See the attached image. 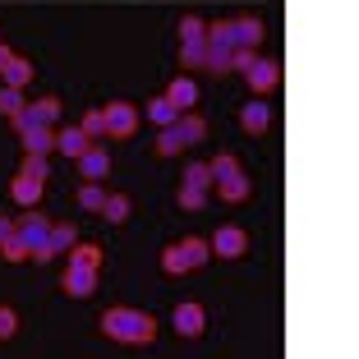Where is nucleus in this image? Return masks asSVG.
<instances>
[{"instance_id": "f257e3e1", "label": "nucleus", "mask_w": 359, "mask_h": 359, "mask_svg": "<svg viewBox=\"0 0 359 359\" xmlns=\"http://www.w3.org/2000/svg\"><path fill=\"white\" fill-rule=\"evenodd\" d=\"M102 332L120 346H152L157 337V318L143 309H106L102 313Z\"/></svg>"}, {"instance_id": "f03ea898", "label": "nucleus", "mask_w": 359, "mask_h": 359, "mask_svg": "<svg viewBox=\"0 0 359 359\" xmlns=\"http://www.w3.org/2000/svg\"><path fill=\"white\" fill-rule=\"evenodd\" d=\"M55 120H60V102H55V97H42V102L23 106L19 116H14V129H19V134H28V129H37V125H55Z\"/></svg>"}, {"instance_id": "7ed1b4c3", "label": "nucleus", "mask_w": 359, "mask_h": 359, "mask_svg": "<svg viewBox=\"0 0 359 359\" xmlns=\"http://www.w3.org/2000/svg\"><path fill=\"white\" fill-rule=\"evenodd\" d=\"M69 249H74V226L69 222H51V235H46L42 249H32V258H37V263H51V258L69 254Z\"/></svg>"}, {"instance_id": "20e7f679", "label": "nucleus", "mask_w": 359, "mask_h": 359, "mask_svg": "<svg viewBox=\"0 0 359 359\" xmlns=\"http://www.w3.org/2000/svg\"><path fill=\"white\" fill-rule=\"evenodd\" d=\"M102 111H106V134H111V138H129L138 129V106L111 102V106H102Z\"/></svg>"}, {"instance_id": "39448f33", "label": "nucleus", "mask_w": 359, "mask_h": 359, "mask_svg": "<svg viewBox=\"0 0 359 359\" xmlns=\"http://www.w3.org/2000/svg\"><path fill=\"white\" fill-rule=\"evenodd\" d=\"M60 285H65V295H74V299H88V295L97 290V267L69 263V267H65V276H60Z\"/></svg>"}, {"instance_id": "423d86ee", "label": "nucleus", "mask_w": 359, "mask_h": 359, "mask_svg": "<svg viewBox=\"0 0 359 359\" xmlns=\"http://www.w3.org/2000/svg\"><path fill=\"white\" fill-rule=\"evenodd\" d=\"M208 244H212V254H217V258H240L244 249H249V235H244L240 226H222Z\"/></svg>"}, {"instance_id": "0eeeda50", "label": "nucleus", "mask_w": 359, "mask_h": 359, "mask_svg": "<svg viewBox=\"0 0 359 359\" xmlns=\"http://www.w3.org/2000/svg\"><path fill=\"white\" fill-rule=\"evenodd\" d=\"M14 231L23 235V244H28V249H42L46 235H51V222H46L42 212H23L19 222H14Z\"/></svg>"}, {"instance_id": "6e6552de", "label": "nucleus", "mask_w": 359, "mask_h": 359, "mask_svg": "<svg viewBox=\"0 0 359 359\" xmlns=\"http://www.w3.org/2000/svg\"><path fill=\"white\" fill-rule=\"evenodd\" d=\"M244 83L254 88V93H272V88L281 83V65L276 60H254L249 69H244Z\"/></svg>"}, {"instance_id": "1a4fd4ad", "label": "nucleus", "mask_w": 359, "mask_h": 359, "mask_svg": "<svg viewBox=\"0 0 359 359\" xmlns=\"http://www.w3.org/2000/svg\"><path fill=\"white\" fill-rule=\"evenodd\" d=\"M170 323H175L180 337H203V327H208V313H203L198 304H175V313H170Z\"/></svg>"}, {"instance_id": "9d476101", "label": "nucleus", "mask_w": 359, "mask_h": 359, "mask_svg": "<svg viewBox=\"0 0 359 359\" xmlns=\"http://www.w3.org/2000/svg\"><path fill=\"white\" fill-rule=\"evenodd\" d=\"M212 184H217V194H222V203H244L249 194H254V184H249V175H244V170H231V175L212 180Z\"/></svg>"}, {"instance_id": "9b49d317", "label": "nucleus", "mask_w": 359, "mask_h": 359, "mask_svg": "<svg viewBox=\"0 0 359 359\" xmlns=\"http://www.w3.org/2000/svg\"><path fill=\"white\" fill-rule=\"evenodd\" d=\"M231 37H235V46H258L263 42V19H254V14L231 19Z\"/></svg>"}, {"instance_id": "f8f14e48", "label": "nucleus", "mask_w": 359, "mask_h": 359, "mask_svg": "<svg viewBox=\"0 0 359 359\" xmlns=\"http://www.w3.org/2000/svg\"><path fill=\"white\" fill-rule=\"evenodd\" d=\"M166 102L175 106V111H194V102H198V83H194V79H184V74H180L175 83L166 88Z\"/></svg>"}, {"instance_id": "ddd939ff", "label": "nucleus", "mask_w": 359, "mask_h": 359, "mask_svg": "<svg viewBox=\"0 0 359 359\" xmlns=\"http://www.w3.org/2000/svg\"><path fill=\"white\" fill-rule=\"evenodd\" d=\"M93 148V138L83 134V129H60V134H55V152H65V157H83V152Z\"/></svg>"}, {"instance_id": "4468645a", "label": "nucleus", "mask_w": 359, "mask_h": 359, "mask_svg": "<svg viewBox=\"0 0 359 359\" xmlns=\"http://www.w3.org/2000/svg\"><path fill=\"white\" fill-rule=\"evenodd\" d=\"M19 138H23V152H32V157H46V152H55L51 125H37V129H28V134H19Z\"/></svg>"}, {"instance_id": "2eb2a0df", "label": "nucleus", "mask_w": 359, "mask_h": 359, "mask_svg": "<svg viewBox=\"0 0 359 359\" xmlns=\"http://www.w3.org/2000/svg\"><path fill=\"white\" fill-rule=\"evenodd\" d=\"M240 125H244V134H263L267 125H272V106H263V102H249L240 111Z\"/></svg>"}, {"instance_id": "dca6fc26", "label": "nucleus", "mask_w": 359, "mask_h": 359, "mask_svg": "<svg viewBox=\"0 0 359 359\" xmlns=\"http://www.w3.org/2000/svg\"><path fill=\"white\" fill-rule=\"evenodd\" d=\"M79 170H83L88 180H106V170H111V157H106V148H88L83 157H79Z\"/></svg>"}, {"instance_id": "f3484780", "label": "nucleus", "mask_w": 359, "mask_h": 359, "mask_svg": "<svg viewBox=\"0 0 359 359\" xmlns=\"http://www.w3.org/2000/svg\"><path fill=\"white\" fill-rule=\"evenodd\" d=\"M180 134H184V143H203V138H208V120L198 116V111H180Z\"/></svg>"}, {"instance_id": "a211bd4d", "label": "nucleus", "mask_w": 359, "mask_h": 359, "mask_svg": "<svg viewBox=\"0 0 359 359\" xmlns=\"http://www.w3.org/2000/svg\"><path fill=\"white\" fill-rule=\"evenodd\" d=\"M0 79H5V88H28L32 83V65L23 60V55H14V60L0 69Z\"/></svg>"}, {"instance_id": "6ab92c4d", "label": "nucleus", "mask_w": 359, "mask_h": 359, "mask_svg": "<svg viewBox=\"0 0 359 359\" xmlns=\"http://www.w3.org/2000/svg\"><path fill=\"white\" fill-rule=\"evenodd\" d=\"M14 203H23V208H32V203L42 198V180H32V175H14Z\"/></svg>"}, {"instance_id": "aec40b11", "label": "nucleus", "mask_w": 359, "mask_h": 359, "mask_svg": "<svg viewBox=\"0 0 359 359\" xmlns=\"http://www.w3.org/2000/svg\"><path fill=\"white\" fill-rule=\"evenodd\" d=\"M0 258H10V263H28L32 249L23 244V235H19V231H10L5 240H0Z\"/></svg>"}, {"instance_id": "412c9836", "label": "nucleus", "mask_w": 359, "mask_h": 359, "mask_svg": "<svg viewBox=\"0 0 359 359\" xmlns=\"http://www.w3.org/2000/svg\"><path fill=\"white\" fill-rule=\"evenodd\" d=\"M102 217H106L111 226L129 222V198H125V194H106V203H102Z\"/></svg>"}, {"instance_id": "4be33fe9", "label": "nucleus", "mask_w": 359, "mask_h": 359, "mask_svg": "<svg viewBox=\"0 0 359 359\" xmlns=\"http://www.w3.org/2000/svg\"><path fill=\"white\" fill-rule=\"evenodd\" d=\"M180 254H184V267L194 272V267H203V263H208L212 244H208V240H184V244H180Z\"/></svg>"}, {"instance_id": "5701e85b", "label": "nucleus", "mask_w": 359, "mask_h": 359, "mask_svg": "<svg viewBox=\"0 0 359 359\" xmlns=\"http://www.w3.org/2000/svg\"><path fill=\"white\" fill-rule=\"evenodd\" d=\"M102 203H106L102 180H88L83 189H79V208H83V212H102Z\"/></svg>"}, {"instance_id": "b1692460", "label": "nucleus", "mask_w": 359, "mask_h": 359, "mask_svg": "<svg viewBox=\"0 0 359 359\" xmlns=\"http://www.w3.org/2000/svg\"><path fill=\"white\" fill-rule=\"evenodd\" d=\"M148 120H152V125H161V129H166V125H175V120H180V111L166 102V97H157V102H148Z\"/></svg>"}, {"instance_id": "393cba45", "label": "nucleus", "mask_w": 359, "mask_h": 359, "mask_svg": "<svg viewBox=\"0 0 359 359\" xmlns=\"http://www.w3.org/2000/svg\"><path fill=\"white\" fill-rule=\"evenodd\" d=\"M180 148H184V134H180V125H166L157 138V152L161 157H180Z\"/></svg>"}, {"instance_id": "a878e982", "label": "nucleus", "mask_w": 359, "mask_h": 359, "mask_svg": "<svg viewBox=\"0 0 359 359\" xmlns=\"http://www.w3.org/2000/svg\"><path fill=\"white\" fill-rule=\"evenodd\" d=\"M69 263H83V267H102V249H97V244H74V249H69Z\"/></svg>"}, {"instance_id": "bb28decb", "label": "nucleus", "mask_w": 359, "mask_h": 359, "mask_svg": "<svg viewBox=\"0 0 359 359\" xmlns=\"http://www.w3.org/2000/svg\"><path fill=\"white\" fill-rule=\"evenodd\" d=\"M180 55H184L189 69H203V60H208V42H180Z\"/></svg>"}, {"instance_id": "cd10ccee", "label": "nucleus", "mask_w": 359, "mask_h": 359, "mask_svg": "<svg viewBox=\"0 0 359 359\" xmlns=\"http://www.w3.org/2000/svg\"><path fill=\"white\" fill-rule=\"evenodd\" d=\"M180 42H208V23L189 14V19L180 23Z\"/></svg>"}, {"instance_id": "c85d7f7f", "label": "nucleus", "mask_w": 359, "mask_h": 359, "mask_svg": "<svg viewBox=\"0 0 359 359\" xmlns=\"http://www.w3.org/2000/svg\"><path fill=\"white\" fill-rule=\"evenodd\" d=\"M19 93H23V88H0V116L14 120V116L23 111V97H19Z\"/></svg>"}, {"instance_id": "c756f323", "label": "nucleus", "mask_w": 359, "mask_h": 359, "mask_svg": "<svg viewBox=\"0 0 359 359\" xmlns=\"http://www.w3.org/2000/svg\"><path fill=\"white\" fill-rule=\"evenodd\" d=\"M203 203H208V189H198V184H180V208L198 212Z\"/></svg>"}, {"instance_id": "7c9ffc66", "label": "nucleus", "mask_w": 359, "mask_h": 359, "mask_svg": "<svg viewBox=\"0 0 359 359\" xmlns=\"http://www.w3.org/2000/svg\"><path fill=\"white\" fill-rule=\"evenodd\" d=\"M161 267H166L170 276L189 272V267H184V254H180V244H166V249H161Z\"/></svg>"}, {"instance_id": "2f4dec72", "label": "nucleus", "mask_w": 359, "mask_h": 359, "mask_svg": "<svg viewBox=\"0 0 359 359\" xmlns=\"http://www.w3.org/2000/svg\"><path fill=\"white\" fill-rule=\"evenodd\" d=\"M184 184H198V189H212V166H208V161H194V166L184 170Z\"/></svg>"}, {"instance_id": "473e14b6", "label": "nucleus", "mask_w": 359, "mask_h": 359, "mask_svg": "<svg viewBox=\"0 0 359 359\" xmlns=\"http://www.w3.org/2000/svg\"><path fill=\"white\" fill-rule=\"evenodd\" d=\"M79 129H83L88 138H102L106 134V111H88V116L79 120Z\"/></svg>"}, {"instance_id": "72a5a7b5", "label": "nucleus", "mask_w": 359, "mask_h": 359, "mask_svg": "<svg viewBox=\"0 0 359 359\" xmlns=\"http://www.w3.org/2000/svg\"><path fill=\"white\" fill-rule=\"evenodd\" d=\"M254 60H258V46H235V51H231V69H240V74H244Z\"/></svg>"}, {"instance_id": "f704fd0d", "label": "nucleus", "mask_w": 359, "mask_h": 359, "mask_svg": "<svg viewBox=\"0 0 359 359\" xmlns=\"http://www.w3.org/2000/svg\"><path fill=\"white\" fill-rule=\"evenodd\" d=\"M19 175H32V180H42L46 184V157H32V152H23V170Z\"/></svg>"}, {"instance_id": "c9c22d12", "label": "nucleus", "mask_w": 359, "mask_h": 359, "mask_svg": "<svg viewBox=\"0 0 359 359\" xmlns=\"http://www.w3.org/2000/svg\"><path fill=\"white\" fill-rule=\"evenodd\" d=\"M14 332H19V313H14V309H5V304H0V341H10Z\"/></svg>"}, {"instance_id": "e433bc0d", "label": "nucleus", "mask_w": 359, "mask_h": 359, "mask_svg": "<svg viewBox=\"0 0 359 359\" xmlns=\"http://www.w3.org/2000/svg\"><path fill=\"white\" fill-rule=\"evenodd\" d=\"M208 166H212V180H222V175H231V170H240V161H235L231 152H222V157L208 161Z\"/></svg>"}, {"instance_id": "4c0bfd02", "label": "nucleus", "mask_w": 359, "mask_h": 359, "mask_svg": "<svg viewBox=\"0 0 359 359\" xmlns=\"http://www.w3.org/2000/svg\"><path fill=\"white\" fill-rule=\"evenodd\" d=\"M14 60V51H10V46H5V42H0V69H5V65H10Z\"/></svg>"}, {"instance_id": "58836bf2", "label": "nucleus", "mask_w": 359, "mask_h": 359, "mask_svg": "<svg viewBox=\"0 0 359 359\" xmlns=\"http://www.w3.org/2000/svg\"><path fill=\"white\" fill-rule=\"evenodd\" d=\"M10 231H14V222H10V217H0V240H5Z\"/></svg>"}]
</instances>
